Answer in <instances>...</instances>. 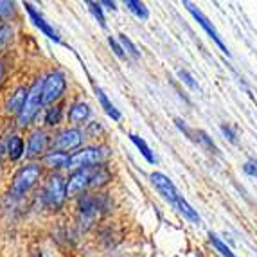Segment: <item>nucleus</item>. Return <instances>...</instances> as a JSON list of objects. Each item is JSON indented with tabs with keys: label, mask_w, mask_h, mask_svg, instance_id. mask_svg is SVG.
<instances>
[{
	"label": "nucleus",
	"mask_w": 257,
	"mask_h": 257,
	"mask_svg": "<svg viewBox=\"0 0 257 257\" xmlns=\"http://www.w3.org/2000/svg\"><path fill=\"white\" fill-rule=\"evenodd\" d=\"M108 180H110V173L104 166L86 167V169L74 171L69 184H67V196H76V194L83 193L86 189L101 187Z\"/></svg>",
	"instance_id": "1"
},
{
	"label": "nucleus",
	"mask_w": 257,
	"mask_h": 257,
	"mask_svg": "<svg viewBox=\"0 0 257 257\" xmlns=\"http://www.w3.org/2000/svg\"><path fill=\"white\" fill-rule=\"evenodd\" d=\"M108 157V151L104 148H86V150L76 151L74 155L69 157V169L72 171H79V169H86V167H95L101 166L104 159Z\"/></svg>",
	"instance_id": "2"
},
{
	"label": "nucleus",
	"mask_w": 257,
	"mask_h": 257,
	"mask_svg": "<svg viewBox=\"0 0 257 257\" xmlns=\"http://www.w3.org/2000/svg\"><path fill=\"white\" fill-rule=\"evenodd\" d=\"M42 85L43 81H35L33 86L27 92V99L26 104L22 108V111L18 113V124L20 126H27L31 124V120L35 119L36 113L40 111V106L43 104V97H42Z\"/></svg>",
	"instance_id": "3"
},
{
	"label": "nucleus",
	"mask_w": 257,
	"mask_h": 257,
	"mask_svg": "<svg viewBox=\"0 0 257 257\" xmlns=\"http://www.w3.org/2000/svg\"><path fill=\"white\" fill-rule=\"evenodd\" d=\"M65 198H67V184L61 176H51L43 189V194H42V200L45 203V207L49 209H60L63 205Z\"/></svg>",
	"instance_id": "4"
},
{
	"label": "nucleus",
	"mask_w": 257,
	"mask_h": 257,
	"mask_svg": "<svg viewBox=\"0 0 257 257\" xmlns=\"http://www.w3.org/2000/svg\"><path fill=\"white\" fill-rule=\"evenodd\" d=\"M42 169L38 166H26L22 167L20 171L15 175L13 182H11V194L13 196H22L26 194L33 185L38 182Z\"/></svg>",
	"instance_id": "5"
},
{
	"label": "nucleus",
	"mask_w": 257,
	"mask_h": 257,
	"mask_svg": "<svg viewBox=\"0 0 257 257\" xmlns=\"http://www.w3.org/2000/svg\"><path fill=\"white\" fill-rule=\"evenodd\" d=\"M65 88H67V81L61 72H52L43 79L42 85V97L43 104H51L63 95Z\"/></svg>",
	"instance_id": "6"
},
{
	"label": "nucleus",
	"mask_w": 257,
	"mask_h": 257,
	"mask_svg": "<svg viewBox=\"0 0 257 257\" xmlns=\"http://www.w3.org/2000/svg\"><path fill=\"white\" fill-rule=\"evenodd\" d=\"M184 6H185V8H187V11H189V13H191V15H193V17H194V20H196L198 24H200V26H202L203 29H205V33H207V35H209L210 38L214 40V42H216V45H218V47L221 49V52H223V54L230 56V52H228L227 45H225V43H223L221 36H219V33H218V31H216V27L212 26V24H210V22H209V18H207L205 15H203L202 11H200V9H198V8H194V6L191 4V2H184Z\"/></svg>",
	"instance_id": "7"
},
{
	"label": "nucleus",
	"mask_w": 257,
	"mask_h": 257,
	"mask_svg": "<svg viewBox=\"0 0 257 257\" xmlns=\"http://www.w3.org/2000/svg\"><path fill=\"white\" fill-rule=\"evenodd\" d=\"M81 142H83V133L79 130L67 128L61 133H58V137L54 141V148L58 151H61V153H65V151H72L76 148H79Z\"/></svg>",
	"instance_id": "8"
},
{
	"label": "nucleus",
	"mask_w": 257,
	"mask_h": 257,
	"mask_svg": "<svg viewBox=\"0 0 257 257\" xmlns=\"http://www.w3.org/2000/svg\"><path fill=\"white\" fill-rule=\"evenodd\" d=\"M151 182H153V185L157 187V191H159V193L166 198L167 202L175 205V202L178 200V196H180V194H178V191H176L175 184H173V182L169 180L164 173H159V171L151 173Z\"/></svg>",
	"instance_id": "9"
},
{
	"label": "nucleus",
	"mask_w": 257,
	"mask_h": 257,
	"mask_svg": "<svg viewBox=\"0 0 257 257\" xmlns=\"http://www.w3.org/2000/svg\"><path fill=\"white\" fill-rule=\"evenodd\" d=\"M103 209H106V200L103 196H88L79 203V212L86 219L97 218Z\"/></svg>",
	"instance_id": "10"
},
{
	"label": "nucleus",
	"mask_w": 257,
	"mask_h": 257,
	"mask_svg": "<svg viewBox=\"0 0 257 257\" xmlns=\"http://www.w3.org/2000/svg\"><path fill=\"white\" fill-rule=\"evenodd\" d=\"M24 8H26V11L29 13V17H31V20H33V24H35V26L38 27L40 31H42L43 35L47 36V38L54 40V42H60V36H58V33H56V31L52 29L51 26H49L47 22H45V18H43L42 15H40L38 11H36L35 6L29 4V2H26V4H24Z\"/></svg>",
	"instance_id": "11"
},
{
	"label": "nucleus",
	"mask_w": 257,
	"mask_h": 257,
	"mask_svg": "<svg viewBox=\"0 0 257 257\" xmlns=\"http://www.w3.org/2000/svg\"><path fill=\"white\" fill-rule=\"evenodd\" d=\"M49 146V139L43 132H35L27 141V157H36V155H42L43 151L47 150Z\"/></svg>",
	"instance_id": "12"
},
{
	"label": "nucleus",
	"mask_w": 257,
	"mask_h": 257,
	"mask_svg": "<svg viewBox=\"0 0 257 257\" xmlns=\"http://www.w3.org/2000/svg\"><path fill=\"white\" fill-rule=\"evenodd\" d=\"M27 88H24V86H20V88H17V90L11 94V97L8 99V103H6V110L9 111V113H20L22 108H24V104H26V99H27Z\"/></svg>",
	"instance_id": "13"
},
{
	"label": "nucleus",
	"mask_w": 257,
	"mask_h": 257,
	"mask_svg": "<svg viewBox=\"0 0 257 257\" xmlns=\"http://www.w3.org/2000/svg\"><path fill=\"white\" fill-rule=\"evenodd\" d=\"M175 207L178 209V212H180V214H184L191 223H194V225H200V223H202V218H200V214H198L193 207L189 205L187 200H185L184 196H178V200L175 202Z\"/></svg>",
	"instance_id": "14"
},
{
	"label": "nucleus",
	"mask_w": 257,
	"mask_h": 257,
	"mask_svg": "<svg viewBox=\"0 0 257 257\" xmlns=\"http://www.w3.org/2000/svg\"><path fill=\"white\" fill-rule=\"evenodd\" d=\"M88 115H90V108H88V104H85V103H76L69 111V119L72 120L74 124H81V122H85V120L88 119Z\"/></svg>",
	"instance_id": "15"
},
{
	"label": "nucleus",
	"mask_w": 257,
	"mask_h": 257,
	"mask_svg": "<svg viewBox=\"0 0 257 257\" xmlns=\"http://www.w3.org/2000/svg\"><path fill=\"white\" fill-rule=\"evenodd\" d=\"M95 94H97V97H99V103H101V106L104 108V111H106L108 115H110L113 120H119V119H120V113H119V110H117V108L113 106V104H111V101L106 97V94H104V92L101 90V88H97V86H95Z\"/></svg>",
	"instance_id": "16"
},
{
	"label": "nucleus",
	"mask_w": 257,
	"mask_h": 257,
	"mask_svg": "<svg viewBox=\"0 0 257 257\" xmlns=\"http://www.w3.org/2000/svg\"><path fill=\"white\" fill-rule=\"evenodd\" d=\"M8 153H9V157L13 160H18L22 157V155L26 153V144H24V141H22L20 137H11V141H9V144H8Z\"/></svg>",
	"instance_id": "17"
},
{
	"label": "nucleus",
	"mask_w": 257,
	"mask_h": 257,
	"mask_svg": "<svg viewBox=\"0 0 257 257\" xmlns=\"http://www.w3.org/2000/svg\"><path fill=\"white\" fill-rule=\"evenodd\" d=\"M45 164L49 167H67L69 166V155L61 153V151H52L45 157Z\"/></svg>",
	"instance_id": "18"
},
{
	"label": "nucleus",
	"mask_w": 257,
	"mask_h": 257,
	"mask_svg": "<svg viewBox=\"0 0 257 257\" xmlns=\"http://www.w3.org/2000/svg\"><path fill=\"white\" fill-rule=\"evenodd\" d=\"M130 139H132V142H133V144H135V146H137V150L141 151L142 157H144V159H146L148 162L153 164L155 160H157V159H155L153 151H151V148L148 146L146 141H144V139H141V137H139V135H130Z\"/></svg>",
	"instance_id": "19"
},
{
	"label": "nucleus",
	"mask_w": 257,
	"mask_h": 257,
	"mask_svg": "<svg viewBox=\"0 0 257 257\" xmlns=\"http://www.w3.org/2000/svg\"><path fill=\"white\" fill-rule=\"evenodd\" d=\"M124 6L135 15V17L141 18V20H146V18L150 17V11H148V8L142 4V2H137V0H126Z\"/></svg>",
	"instance_id": "20"
},
{
	"label": "nucleus",
	"mask_w": 257,
	"mask_h": 257,
	"mask_svg": "<svg viewBox=\"0 0 257 257\" xmlns=\"http://www.w3.org/2000/svg\"><path fill=\"white\" fill-rule=\"evenodd\" d=\"M193 135H196V137H194V139H196V142L203 144V146H205L207 150L210 151V153H216V155H218V148H216V144L212 142V139H210L205 132H202V130H198V132H193ZM191 139H193V137H191Z\"/></svg>",
	"instance_id": "21"
},
{
	"label": "nucleus",
	"mask_w": 257,
	"mask_h": 257,
	"mask_svg": "<svg viewBox=\"0 0 257 257\" xmlns=\"http://www.w3.org/2000/svg\"><path fill=\"white\" fill-rule=\"evenodd\" d=\"M209 239H210V243H212V246H214V248L218 250V252L221 253L223 257H237L236 253H234L230 248H228L227 244L223 243V241L219 239L218 236H216V234H210V236H209Z\"/></svg>",
	"instance_id": "22"
},
{
	"label": "nucleus",
	"mask_w": 257,
	"mask_h": 257,
	"mask_svg": "<svg viewBox=\"0 0 257 257\" xmlns=\"http://www.w3.org/2000/svg\"><path fill=\"white\" fill-rule=\"evenodd\" d=\"M119 42H120V47L126 49V52H128L132 58H135V60H137L139 56H141V52H139L137 47H135V43H133L126 35H119Z\"/></svg>",
	"instance_id": "23"
},
{
	"label": "nucleus",
	"mask_w": 257,
	"mask_h": 257,
	"mask_svg": "<svg viewBox=\"0 0 257 257\" xmlns=\"http://www.w3.org/2000/svg\"><path fill=\"white\" fill-rule=\"evenodd\" d=\"M13 42V29L9 26H0V52Z\"/></svg>",
	"instance_id": "24"
},
{
	"label": "nucleus",
	"mask_w": 257,
	"mask_h": 257,
	"mask_svg": "<svg viewBox=\"0 0 257 257\" xmlns=\"http://www.w3.org/2000/svg\"><path fill=\"white\" fill-rule=\"evenodd\" d=\"M61 115H63V110H61V106L51 108V110L47 111V115H45V122H47V124H51V126L60 124V122H61Z\"/></svg>",
	"instance_id": "25"
},
{
	"label": "nucleus",
	"mask_w": 257,
	"mask_h": 257,
	"mask_svg": "<svg viewBox=\"0 0 257 257\" xmlns=\"http://www.w3.org/2000/svg\"><path fill=\"white\" fill-rule=\"evenodd\" d=\"M178 77H180L182 81H184L185 85L189 86V88H193V90H198V88H200V86H198V83L194 81V77L191 76V74H189L187 70H184V69L178 70Z\"/></svg>",
	"instance_id": "26"
},
{
	"label": "nucleus",
	"mask_w": 257,
	"mask_h": 257,
	"mask_svg": "<svg viewBox=\"0 0 257 257\" xmlns=\"http://www.w3.org/2000/svg\"><path fill=\"white\" fill-rule=\"evenodd\" d=\"M88 6H90L92 15L97 18L99 24H101L103 27L106 26V24H104V15H103V8H101V4H97V2H88Z\"/></svg>",
	"instance_id": "27"
},
{
	"label": "nucleus",
	"mask_w": 257,
	"mask_h": 257,
	"mask_svg": "<svg viewBox=\"0 0 257 257\" xmlns=\"http://www.w3.org/2000/svg\"><path fill=\"white\" fill-rule=\"evenodd\" d=\"M221 132H223V135L228 139V141L232 142V144H236L237 142V133H236V130H232L228 124H221Z\"/></svg>",
	"instance_id": "28"
},
{
	"label": "nucleus",
	"mask_w": 257,
	"mask_h": 257,
	"mask_svg": "<svg viewBox=\"0 0 257 257\" xmlns=\"http://www.w3.org/2000/svg\"><path fill=\"white\" fill-rule=\"evenodd\" d=\"M243 171L246 173V175L255 176V178H257V162H255V160H248V162H244Z\"/></svg>",
	"instance_id": "29"
},
{
	"label": "nucleus",
	"mask_w": 257,
	"mask_h": 257,
	"mask_svg": "<svg viewBox=\"0 0 257 257\" xmlns=\"http://www.w3.org/2000/svg\"><path fill=\"white\" fill-rule=\"evenodd\" d=\"M13 11V2H0V20Z\"/></svg>",
	"instance_id": "30"
},
{
	"label": "nucleus",
	"mask_w": 257,
	"mask_h": 257,
	"mask_svg": "<svg viewBox=\"0 0 257 257\" xmlns=\"http://www.w3.org/2000/svg\"><path fill=\"white\" fill-rule=\"evenodd\" d=\"M108 43H110V47L113 49V52H115V54L119 56V58H124L126 54L122 52V47H120L119 43H117V40H113V38L110 36V38H108Z\"/></svg>",
	"instance_id": "31"
},
{
	"label": "nucleus",
	"mask_w": 257,
	"mask_h": 257,
	"mask_svg": "<svg viewBox=\"0 0 257 257\" xmlns=\"http://www.w3.org/2000/svg\"><path fill=\"white\" fill-rule=\"evenodd\" d=\"M104 6H108V9H111V11H115V2H103Z\"/></svg>",
	"instance_id": "32"
},
{
	"label": "nucleus",
	"mask_w": 257,
	"mask_h": 257,
	"mask_svg": "<svg viewBox=\"0 0 257 257\" xmlns=\"http://www.w3.org/2000/svg\"><path fill=\"white\" fill-rule=\"evenodd\" d=\"M4 79V67H2V63H0V81Z\"/></svg>",
	"instance_id": "33"
},
{
	"label": "nucleus",
	"mask_w": 257,
	"mask_h": 257,
	"mask_svg": "<svg viewBox=\"0 0 257 257\" xmlns=\"http://www.w3.org/2000/svg\"><path fill=\"white\" fill-rule=\"evenodd\" d=\"M0 155H2V146H0Z\"/></svg>",
	"instance_id": "34"
}]
</instances>
